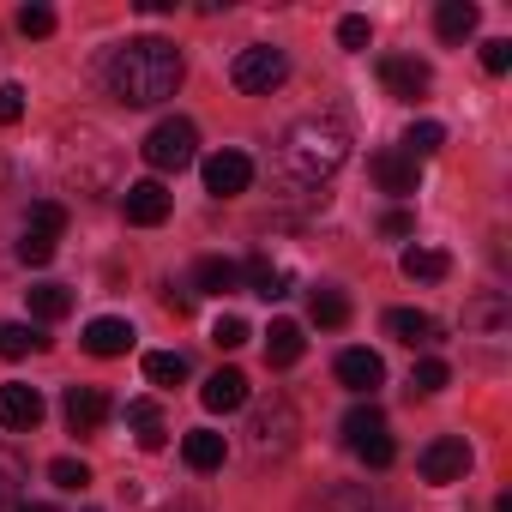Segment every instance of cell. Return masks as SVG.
<instances>
[{
  "label": "cell",
  "instance_id": "6da1fadb",
  "mask_svg": "<svg viewBox=\"0 0 512 512\" xmlns=\"http://www.w3.org/2000/svg\"><path fill=\"white\" fill-rule=\"evenodd\" d=\"M181 73H187V61L169 37H133L109 55V97L127 109H151L181 91Z\"/></svg>",
  "mask_w": 512,
  "mask_h": 512
},
{
  "label": "cell",
  "instance_id": "7a4b0ae2",
  "mask_svg": "<svg viewBox=\"0 0 512 512\" xmlns=\"http://www.w3.org/2000/svg\"><path fill=\"white\" fill-rule=\"evenodd\" d=\"M344 157H350V133H344L338 121H320V115L296 121V127L284 133V145H278V163H284V175H290L296 187L332 181V175L344 169Z\"/></svg>",
  "mask_w": 512,
  "mask_h": 512
},
{
  "label": "cell",
  "instance_id": "3957f363",
  "mask_svg": "<svg viewBox=\"0 0 512 512\" xmlns=\"http://www.w3.org/2000/svg\"><path fill=\"white\" fill-rule=\"evenodd\" d=\"M284 79H290V55L272 49V43H253V49H241V55L229 61V85L247 91V97H272Z\"/></svg>",
  "mask_w": 512,
  "mask_h": 512
},
{
  "label": "cell",
  "instance_id": "277c9868",
  "mask_svg": "<svg viewBox=\"0 0 512 512\" xmlns=\"http://www.w3.org/2000/svg\"><path fill=\"white\" fill-rule=\"evenodd\" d=\"M139 157H145V163H151L157 175H175V169H187V163L199 157V133H193V121H181V115L157 121V127L145 133Z\"/></svg>",
  "mask_w": 512,
  "mask_h": 512
},
{
  "label": "cell",
  "instance_id": "5b68a950",
  "mask_svg": "<svg viewBox=\"0 0 512 512\" xmlns=\"http://www.w3.org/2000/svg\"><path fill=\"white\" fill-rule=\"evenodd\" d=\"M344 440H350V452H356L362 464H374V470H386V464L398 458V446H392V434H386V416H380L374 404H356V410L344 416Z\"/></svg>",
  "mask_w": 512,
  "mask_h": 512
},
{
  "label": "cell",
  "instance_id": "8992f818",
  "mask_svg": "<svg viewBox=\"0 0 512 512\" xmlns=\"http://www.w3.org/2000/svg\"><path fill=\"white\" fill-rule=\"evenodd\" d=\"M296 410L284 404V398H272V404H253V416H247V434H253V452L260 458H284L290 446H296Z\"/></svg>",
  "mask_w": 512,
  "mask_h": 512
},
{
  "label": "cell",
  "instance_id": "52a82bcc",
  "mask_svg": "<svg viewBox=\"0 0 512 512\" xmlns=\"http://www.w3.org/2000/svg\"><path fill=\"white\" fill-rule=\"evenodd\" d=\"M416 470H422V482H458V476L470 470V446H464L458 434H440V440L422 446Z\"/></svg>",
  "mask_w": 512,
  "mask_h": 512
},
{
  "label": "cell",
  "instance_id": "ba28073f",
  "mask_svg": "<svg viewBox=\"0 0 512 512\" xmlns=\"http://www.w3.org/2000/svg\"><path fill=\"white\" fill-rule=\"evenodd\" d=\"M247 181H253V157L247 151H211L205 157V193L235 199V193H247Z\"/></svg>",
  "mask_w": 512,
  "mask_h": 512
},
{
  "label": "cell",
  "instance_id": "9c48e42d",
  "mask_svg": "<svg viewBox=\"0 0 512 512\" xmlns=\"http://www.w3.org/2000/svg\"><path fill=\"white\" fill-rule=\"evenodd\" d=\"M43 422V392L25 386V380H7L0 386V428H13V434H31Z\"/></svg>",
  "mask_w": 512,
  "mask_h": 512
},
{
  "label": "cell",
  "instance_id": "30bf717a",
  "mask_svg": "<svg viewBox=\"0 0 512 512\" xmlns=\"http://www.w3.org/2000/svg\"><path fill=\"white\" fill-rule=\"evenodd\" d=\"M380 85H386L398 103H416V97H428L434 73H428L422 61H410V55H386V61H380Z\"/></svg>",
  "mask_w": 512,
  "mask_h": 512
},
{
  "label": "cell",
  "instance_id": "8fae6325",
  "mask_svg": "<svg viewBox=\"0 0 512 512\" xmlns=\"http://www.w3.org/2000/svg\"><path fill=\"white\" fill-rule=\"evenodd\" d=\"M169 187L163 181H133L127 193H121V211H127V223H139V229H157L163 217H169Z\"/></svg>",
  "mask_w": 512,
  "mask_h": 512
},
{
  "label": "cell",
  "instance_id": "7c38bea8",
  "mask_svg": "<svg viewBox=\"0 0 512 512\" xmlns=\"http://www.w3.org/2000/svg\"><path fill=\"white\" fill-rule=\"evenodd\" d=\"M338 386H350L356 398H374V392L386 386V362H380L374 350H344V356H338Z\"/></svg>",
  "mask_w": 512,
  "mask_h": 512
},
{
  "label": "cell",
  "instance_id": "4fadbf2b",
  "mask_svg": "<svg viewBox=\"0 0 512 512\" xmlns=\"http://www.w3.org/2000/svg\"><path fill=\"white\" fill-rule=\"evenodd\" d=\"M61 416H67V428H73V434H97V428L109 422V398H103L97 386H67Z\"/></svg>",
  "mask_w": 512,
  "mask_h": 512
},
{
  "label": "cell",
  "instance_id": "5bb4252c",
  "mask_svg": "<svg viewBox=\"0 0 512 512\" xmlns=\"http://www.w3.org/2000/svg\"><path fill=\"white\" fill-rule=\"evenodd\" d=\"M368 175H374L392 199H410V193H416V163H410L404 151H374V157H368Z\"/></svg>",
  "mask_w": 512,
  "mask_h": 512
},
{
  "label": "cell",
  "instance_id": "9a60e30c",
  "mask_svg": "<svg viewBox=\"0 0 512 512\" xmlns=\"http://www.w3.org/2000/svg\"><path fill=\"white\" fill-rule=\"evenodd\" d=\"M199 404H205V410H217V416L241 410V404H247V374H241V368H217V374L199 386Z\"/></svg>",
  "mask_w": 512,
  "mask_h": 512
},
{
  "label": "cell",
  "instance_id": "2e32d148",
  "mask_svg": "<svg viewBox=\"0 0 512 512\" xmlns=\"http://www.w3.org/2000/svg\"><path fill=\"white\" fill-rule=\"evenodd\" d=\"M85 350H91V356H103V362H109V356H127V350H133V326H127V320H115V314H103V320H91V326H85Z\"/></svg>",
  "mask_w": 512,
  "mask_h": 512
},
{
  "label": "cell",
  "instance_id": "e0dca14e",
  "mask_svg": "<svg viewBox=\"0 0 512 512\" xmlns=\"http://www.w3.org/2000/svg\"><path fill=\"white\" fill-rule=\"evenodd\" d=\"M193 284H199V296H235L241 290V266L223 260V253H211V260L193 266Z\"/></svg>",
  "mask_w": 512,
  "mask_h": 512
},
{
  "label": "cell",
  "instance_id": "ac0fdd59",
  "mask_svg": "<svg viewBox=\"0 0 512 512\" xmlns=\"http://www.w3.org/2000/svg\"><path fill=\"white\" fill-rule=\"evenodd\" d=\"M302 350H308L302 326H296V320H272V332H266V362H272V368H296Z\"/></svg>",
  "mask_w": 512,
  "mask_h": 512
},
{
  "label": "cell",
  "instance_id": "d6986e66",
  "mask_svg": "<svg viewBox=\"0 0 512 512\" xmlns=\"http://www.w3.org/2000/svg\"><path fill=\"white\" fill-rule=\"evenodd\" d=\"M181 458H187L193 470H223L229 446H223V434H217V428H193V434H181Z\"/></svg>",
  "mask_w": 512,
  "mask_h": 512
},
{
  "label": "cell",
  "instance_id": "ffe728a7",
  "mask_svg": "<svg viewBox=\"0 0 512 512\" xmlns=\"http://www.w3.org/2000/svg\"><path fill=\"white\" fill-rule=\"evenodd\" d=\"M386 332L416 350V344H434L440 326H434V314H422V308H392V314H386Z\"/></svg>",
  "mask_w": 512,
  "mask_h": 512
},
{
  "label": "cell",
  "instance_id": "44dd1931",
  "mask_svg": "<svg viewBox=\"0 0 512 512\" xmlns=\"http://www.w3.org/2000/svg\"><path fill=\"white\" fill-rule=\"evenodd\" d=\"M241 284L253 290V296H266V302H278V296H290V278L266 260V253H253V260L241 266Z\"/></svg>",
  "mask_w": 512,
  "mask_h": 512
},
{
  "label": "cell",
  "instance_id": "7402d4cb",
  "mask_svg": "<svg viewBox=\"0 0 512 512\" xmlns=\"http://www.w3.org/2000/svg\"><path fill=\"white\" fill-rule=\"evenodd\" d=\"M398 266H404V278H410V284H440V278L452 272V260H446L440 247H410Z\"/></svg>",
  "mask_w": 512,
  "mask_h": 512
},
{
  "label": "cell",
  "instance_id": "603a6c76",
  "mask_svg": "<svg viewBox=\"0 0 512 512\" xmlns=\"http://www.w3.org/2000/svg\"><path fill=\"white\" fill-rule=\"evenodd\" d=\"M31 350H49V332H37V326H25V320H0V356L19 362V356H31Z\"/></svg>",
  "mask_w": 512,
  "mask_h": 512
},
{
  "label": "cell",
  "instance_id": "cb8c5ba5",
  "mask_svg": "<svg viewBox=\"0 0 512 512\" xmlns=\"http://www.w3.org/2000/svg\"><path fill=\"white\" fill-rule=\"evenodd\" d=\"M434 31H440L446 43H464V37L476 31V7H470V0H440V13H434Z\"/></svg>",
  "mask_w": 512,
  "mask_h": 512
},
{
  "label": "cell",
  "instance_id": "d4e9b609",
  "mask_svg": "<svg viewBox=\"0 0 512 512\" xmlns=\"http://www.w3.org/2000/svg\"><path fill=\"white\" fill-rule=\"evenodd\" d=\"M31 296V314L37 320H67L73 314V290L67 284H37V290H25Z\"/></svg>",
  "mask_w": 512,
  "mask_h": 512
},
{
  "label": "cell",
  "instance_id": "484cf974",
  "mask_svg": "<svg viewBox=\"0 0 512 512\" xmlns=\"http://www.w3.org/2000/svg\"><path fill=\"white\" fill-rule=\"evenodd\" d=\"M308 314H314V326L338 332V326H350V296H344V290H314Z\"/></svg>",
  "mask_w": 512,
  "mask_h": 512
},
{
  "label": "cell",
  "instance_id": "4316f807",
  "mask_svg": "<svg viewBox=\"0 0 512 512\" xmlns=\"http://www.w3.org/2000/svg\"><path fill=\"white\" fill-rule=\"evenodd\" d=\"M145 380L151 386H181L187 380V356L181 350H151L145 356Z\"/></svg>",
  "mask_w": 512,
  "mask_h": 512
},
{
  "label": "cell",
  "instance_id": "83f0119b",
  "mask_svg": "<svg viewBox=\"0 0 512 512\" xmlns=\"http://www.w3.org/2000/svg\"><path fill=\"white\" fill-rule=\"evenodd\" d=\"M440 145H446V127H440V121H416V127L404 133V145H398V151L416 163V157H434Z\"/></svg>",
  "mask_w": 512,
  "mask_h": 512
},
{
  "label": "cell",
  "instance_id": "f1b7e54d",
  "mask_svg": "<svg viewBox=\"0 0 512 512\" xmlns=\"http://www.w3.org/2000/svg\"><path fill=\"white\" fill-rule=\"evenodd\" d=\"M55 247H61V235L25 229V235H19V260H25V266H49V260H55Z\"/></svg>",
  "mask_w": 512,
  "mask_h": 512
},
{
  "label": "cell",
  "instance_id": "f546056e",
  "mask_svg": "<svg viewBox=\"0 0 512 512\" xmlns=\"http://www.w3.org/2000/svg\"><path fill=\"white\" fill-rule=\"evenodd\" d=\"M25 229H43V235H67V205H55V199H37V205L25 211Z\"/></svg>",
  "mask_w": 512,
  "mask_h": 512
},
{
  "label": "cell",
  "instance_id": "4dcf8cb0",
  "mask_svg": "<svg viewBox=\"0 0 512 512\" xmlns=\"http://www.w3.org/2000/svg\"><path fill=\"white\" fill-rule=\"evenodd\" d=\"M446 380H452V368H446L440 356H428V362H416V374H410V392L434 398V392H446Z\"/></svg>",
  "mask_w": 512,
  "mask_h": 512
},
{
  "label": "cell",
  "instance_id": "1f68e13d",
  "mask_svg": "<svg viewBox=\"0 0 512 512\" xmlns=\"http://www.w3.org/2000/svg\"><path fill=\"white\" fill-rule=\"evenodd\" d=\"M49 476H55V488H67V494H85V488H91V470H85L79 458H55Z\"/></svg>",
  "mask_w": 512,
  "mask_h": 512
},
{
  "label": "cell",
  "instance_id": "d6a6232c",
  "mask_svg": "<svg viewBox=\"0 0 512 512\" xmlns=\"http://www.w3.org/2000/svg\"><path fill=\"white\" fill-rule=\"evenodd\" d=\"M338 43H344L350 55H362V49L374 43V25H368L362 13H350V19H338Z\"/></svg>",
  "mask_w": 512,
  "mask_h": 512
},
{
  "label": "cell",
  "instance_id": "836d02e7",
  "mask_svg": "<svg viewBox=\"0 0 512 512\" xmlns=\"http://www.w3.org/2000/svg\"><path fill=\"white\" fill-rule=\"evenodd\" d=\"M464 320H470V326H488V332H500V326H506V302H500V296H482V302H476Z\"/></svg>",
  "mask_w": 512,
  "mask_h": 512
},
{
  "label": "cell",
  "instance_id": "e575fe53",
  "mask_svg": "<svg viewBox=\"0 0 512 512\" xmlns=\"http://www.w3.org/2000/svg\"><path fill=\"white\" fill-rule=\"evenodd\" d=\"M247 338H253V332H247V320H235V314H229V320H217V326H211V344H217V350H241V344H247Z\"/></svg>",
  "mask_w": 512,
  "mask_h": 512
},
{
  "label": "cell",
  "instance_id": "d590c367",
  "mask_svg": "<svg viewBox=\"0 0 512 512\" xmlns=\"http://www.w3.org/2000/svg\"><path fill=\"white\" fill-rule=\"evenodd\" d=\"M19 482H25V470H19V458L13 452H0V512L13 506V494H19Z\"/></svg>",
  "mask_w": 512,
  "mask_h": 512
},
{
  "label": "cell",
  "instance_id": "8d00e7d4",
  "mask_svg": "<svg viewBox=\"0 0 512 512\" xmlns=\"http://www.w3.org/2000/svg\"><path fill=\"white\" fill-rule=\"evenodd\" d=\"M25 115V85H0V127H13Z\"/></svg>",
  "mask_w": 512,
  "mask_h": 512
},
{
  "label": "cell",
  "instance_id": "74e56055",
  "mask_svg": "<svg viewBox=\"0 0 512 512\" xmlns=\"http://www.w3.org/2000/svg\"><path fill=\"white\" fill-rule=\"evenodd\" d=\"M19 31H25V37H49V31H55V13H49V7H25V13H19Z\"/></svg>",
  "mask_w": 512,
  "mask_h": 512
},
{
  "label": "cell",
  "instance_id": "f35d334b",
  "mask_svg": "<svg viewBox=\"0 0 512 512\" xmlns=\"http://www.w3.org/2000/svg\"><path fill=\"white\" fill-rule=\"evenodd\" d=\"M157 422H163V410H157L151 398H133V404H127V428H133V434H139V428H157Z\"/></svg>",
  "mask_w": 512,
  "mask_h": 512
},
{
  "label": "cell",
  "instance_id": "ab89813d",
  "mask_svg": "<svg viewBox=\"0 0 512 512\" xmlns=\"http://www.w3.org/2000/svg\"><path fill=\"white\" fill-rule=\"evenodd\" d=\"M482 67H488V73H506V67H512V43H506V37L482 43Z\"/></svg>",
  "mask_w": 512,
  "mask_h": 512
},
{
  "label": "cell",
  "instance_id": "60d3db41",
  "mask_svg": "<svg viewBox=\"0 0 512 512\" xmlns=\"http://www.w3.org/2000/svg\"><path fill=\"white\" fill-rule=\"evenodd\" d=\"M133 440H139V452H163V446H169V428L157 422V428H139Z\"/></svg>",
  "mask_w": 512,
  "mask_h": 512
},
{
  "label": "cell",
  "instance_id": "b9f144b4",
  "mask_svg": "<svg viewBox=\"0 0 512 512\" xmlns=\"http://www.w3.org/2000/svg\"><path fill=\"white\" fill-rule=\"evenodd\" d=\"M380 229H386V235H410L416 223H410V211H386V223H380Z\"/></svg>",
  "mask_w": 512,
  "mask_h": 512
},
{
  "label": "cell",
  "instance_id": "7bdbcfd3",
  "mask_svg": "<svg viewBox=\"0 0 512 512\" xmlns=\"http://www.w3.org/2000/svg\"><path fill=\"white\" fill-rule=\"evenodd\" d=\"M19 512H55V506H49V500H25Z\"/></svg>",
  "mask_w": 512,
  "mask_h": 512
},
{
  "label": "cell",
  "instance_id": "ee69618b",
  "mask_svg": "<svg viewBox=\"0 0 512 512\" xmlns=\"http://www.w3.org/2000/svg\"><path fill=\"white\" fill-rule=\"evenodd\" d=\"M163 512H199V506H163Z\"/></svg>",
  "mask_w": 512,
  "mask_h": 512
},
{
  "label": "cell",
  "instance_id": "f6af8a7d",
  "mask_svg": "<svg viewBox=\"0 0 512 512\" xmlns=\"http://www.w3.org/2000/svg\"><path fill=\"white\" fill-rule=\"evenodd\" d=\"M85 512H97V506H85Z\"/></svg>",
  "mask_w": 512,
  "mask_h": 512
}]
</instances>
